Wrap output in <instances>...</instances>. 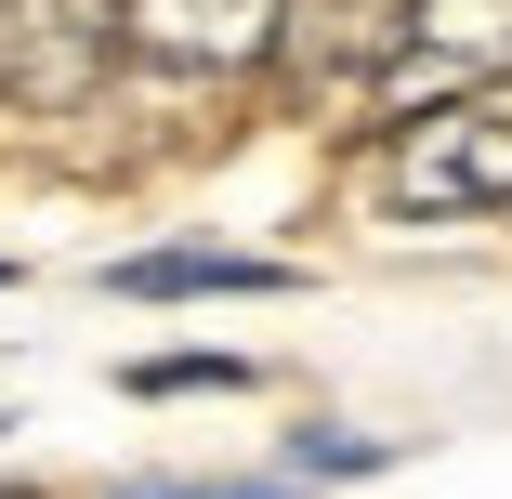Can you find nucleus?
I'll list each match as a JSON object with an SVG mask.
<instances>
[{
	"mask_svg": "<svg viewBox=\"0 0 512 499\" xmlns=\"http://www.w3.org/2000/svg\"><path fill=\"white\" fill-rule=\"evenodd\" d=\"M368 197L394 224H499L512 211V106L447 92V106H394L368 145Z\"/></svg>",
	"mask_w": 512,
	"mask_h": 499,
	"instance_id": "nucleus-1",
	"label": "nucleus"
},
{
	"mask_svg": "<svg viewBox=\"0 0 512 499\" xmlns=\"http://www.w3.org/2000/svg\"><path fill=\"white\" fill-rule=\"evenodd\" d=\"M119 66H132L119 0H0V106H27V119H79Z\"/></svg>",
	"mask_w": 512,
	"mask_h": 499,
	"instance_id": "nucleus-2",
	"label": "nucleus"
},
{
	"mask_svg": "<svg viewBox=\"0 0 512 499\" xmlns=\"http://www.w3.org/2000/svg\"><path fill=\"white\" fill-rule=\"evenodd\" d=\"M394 53H407V0H289V27H276V92H289V106L381 92Z\"/></svg>",
	"mask_w": 512,
	"mask_h": 499,
	"instance_id": "nucleus-3",
	"label": "nucleus"
},
{
	"mask_svg": "<svg viewBox=\"0 0 512 499\" xmlns=\"http://www.w3.org/2000/svg\"><path fill=\"white\" fill-rule=\"evenodd\" d=\"M289 0H119V40L171 79H276Z\"/></svg>",
	"mask_w": 512,
	"mask_h": 499,
	"instance_id": "nucleus-4",
	"label": "nucleus"
},
{
	"mask_svg": "<svg viewBox=\"0 0 512 499\" xmlns=\"http://www.w3.org/2000/svg\"><path fill=\"white\" fill-rule=\"evenodd\" d=\"M486 92L512 79V0H407V53L381 79V106H421V92Z\"/></svg>",
	"mask_w": 512,
	"mask_h": 499,
	"instance_id": "nucleus-5",
	"label": "nucleus"
},
{
	"mask_svg": "<svg viewBox=\"0 0 512 499\" xmlns=\"http://www.w3.org/2000/svg\"><path fill=\"white\" fill-rule=\"evenodd\" d=\"M106 289L119 303H276V289H302V263H276V250H119L106 263Z\"/></svg>",
	"mask_w": 512,
	"mask_h": 499,
	"instance_id": "nucleus-6",
	"label": "nucleus"
},
{
	"mask_svg": "<svg viewBox=\"0 0 512 499\" xmlns=\"http://www.w3.org/2000/svg\"><path fill=\"white\" fill-rule=\"evenodd\" d=\"M132 394H250V355H145Z\"/></svg>",
	"mask_w": 512,
	"mask_h": 499,
	"instance_id": "nucleus-7",
	"label": "nucleus"
},
{
	"mask_svg": "<svg viewBox=\"0 0 512 499\" xmlns=\"http://www.w3.org/2000/svg\"><path fill=\"white\" fill-rule=\"evenodd\" d=\"M289 460H302V473H381L394 447H381V434H342V421H316V434H289Z\"/></svg>",
	"mask_w": 512,
	"mask_h": 499,
	"instance_id": "nucleus-8",
	"label": "nucleus"
},
{
	"mask_svg": "<svg viewBox=\"0 0 512 499\" xmlns=\"http://www.w3.org/2000/svg\"><path fill=\"white\" fill-rule=\"evenodd\" d=\"M119 499H302V486H119Z\"/></svg>",
	"mask_w": 512,
	"mask_h": 499,
	"instance_id": "nucleus-9",
	"label": "nucleus"
},
{
	"mask_svg": "<svg viewBox=\"0 0 512 499\" xmlns=\"http://www.w3.org/2000/svg\"><path fill=\"white\" fill-rule=\"evenodd\" d=\"M0 289H14V263H0Z\"/></svg>",
	"mask_w": 512,
	"mask_h": 499,
	"instance_id": "nucleus-10",
	"label": "nucleus"
}]
</instances>
